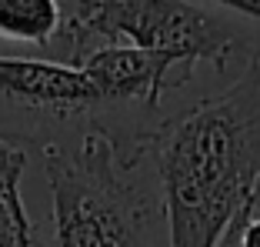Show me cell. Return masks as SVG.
I'll use <instances>...</instances> for the list:
<instances>
[{"mask_svg": "<svg viewBox=\"0 0 260 247\" xmlns=\"http://www.w3.org/2000/svg\"><path fill=\"white\" fill-rule=\"evenodd\" d=\"M100 44H134L177 54L187 67L197 60L227 70L234 57L247 60L257 40L197 0H120L100 27Z\"/></svg>", "mask_w": 260, "mask_h": 247, "instance_id": "cell-3", "label": "cell"}, {"mask_svg": "<svg viewBox=\"0 0 260 247\" xmlns=\"http://www.w3.org/2000/svg\"><path fill=\"white\" fill-rule=\"evenodd\" d=\"M207 4H217V7L230 10V14L250 17V20H260V0H207Z\"/></svg>", "mask_w": 260, "mask_h": 247, "instance_id": "cell-9", "label": "cell"}, {"mask_svg": "<svg viewBox=\"0 0 260 247\" xmlns=\"http://www.w3.org/2000/svg\"><path fill=\"white\" fill-rule=\"evenodd\" d=\"M237 247H260V217H253V214H250V207H247L244 221H240Z\"/></svg>", "mask_w": 260, "mask_h": 247, "instance_id": "cell-8", "label": "cell"}, {"mask_svg": "<svg viewBox=\"0 0 260 247\" xmlns=\"http://www.w3.org/2000/svg\"><path fill=\"white\" fill-rule=\"evenodd\" d=\"M250 214L260 217V184H257V191H253V197H250Z\"/></svg>", "mask_w": 260, "mask_h": 247, "instance_id": "cell-10", "label": "cell"}, {"mask_svg": "<svg viewBox=\"0 0 260 247\" xmlns=\"http://www.w3.org/2000/svg\"><path fill=\"white\" fill-rule=\"evenodd\" d=\"M27 170L23 144L0 137V247H40L23 207L20 180Z\"/></svg>", "mask_w": 260, "mask_h": 247, "instance_id": "cell-5", "label": "cell"}, {"mask_svg": "<svg viewBox=\"0 0 260 247\" xmlns=\"http://www.w3.org/2000/svg\"><path fill=\"white\" fill-rule=\"evenodd\" d=\"M54 207V247H153L160 197L140 180V167L117 157L107 134L87 127L77 144L40 147Z\"/></svg>", "mask_w": 260, "mask_h": 247, "instance_id": "cell-2", "label": "cell"}, {"mask_svg": "<svg viewBox=\"0 0 260 247\" xmlns=\"http://www.w3.org/2000/svg\"><path fill=\"white\" fill-rule=\"evenodd\" d=\"M150 164L167 247H217L260 184V47L223 94L157 127Z\"/></svg>", "mask_w": 260, "mask_h": 247, "instance_id": "cell-1", "label": "cell"}, {"mask_svg": "<svg viewBox=\"0 0 260 247\" xmlns=\"http://www.w3.org/2000/svg\"><path fill=\"white\" fill-rule=\"evenodd\" d=\"M97 104L93 84L80 67L63 60H30V57H0V107L34 117H84Z\"/></svg>", "mask_w": 260, "mask_h": 247, "instance_id": "cell-4", "label": "cell"}, {"mask_svg": "<svg viewBox=\"0 0 260 247\" xmlns=\"http://www.w3.org/2000/svg\"><path fill=\"white\" fill-rule=\"evenodd\" d=\"M60 4V30H57V44H60L63 64H80L100 50V27L107 20V14L120 4V0H57Z\"/></svg>", "mask_w": 260, "mask_h": 247, "instance_id": "cell-6", "label": "cell"}, {"mask_svg": "<svg viewBox=\"0 0 260 247\" xmlns=\"http://www.w3.org/2000/svg\"><path fill=\"white\" fill-rule=\"evenodd\" d=\"M60 30L57 0H0V40L50 47Z\"/></svg>", "mask_w": 260, "mask_h": 247, "instance_id": "cell-7", "label": "cell"}]
</instances>
